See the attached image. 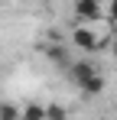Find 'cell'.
<instances>
[{"label":"cell","mask_w":117,"mask_h":120,"mask_svg":"<svg viewBox=\"0 0 117 120\" xmlns=\"http://www.w3.org/2000/svg\"><path fill=\"white\" fill-rule=\"evenodd\" d=\"M20 120H46V104H26L20 110Z\"/></svg>","instance_id":"6"},{"label":"cell","mask_w":117,"mask_h":120,"mask_svg":"<svg viewBox=\"0 0 117 120\" xmlns=\"http://www.w3.org/2000/svg\"><path fill=\"white\" fill-rule=\"evenodd\" d=\"M0 120H20V107L16 104H0Z\"/></svg>","instance_id":"8"},{"label":"cell","mask_w":117,"mask_h":120,"mask_svg":"<svg viewBox=\"0 0 117 120\" xmlns=\"http://www.w3.org/2000/svg\"><path fill=\"white\" fill-rule=\"evenodd\" d=\"M0 3H3V0H0Z\"/></svg>","instance_id":"11"},{"label":"cell","mask_w":117,"mask_h":120,"mask_svg":"<svg viewBox=\"0 0 117 120\" xmlns=\"http://www.w3.org/2000/svg\"><path fill=\"white\" fill-rule=\"evenodd\" d=\"M111 52H114V55H117V36H114V39H111Z\"/></svg>","instance_id":"10"},{"label":"cell","mask_w":117,"mask_h":120,"mask_svg":"<svg viewBox=\"0 0 117 120\" xmlns=\"http://www.w3.org/2000/svg\"><path fill=\"white\" fill-rule=\"evenodd\" d=\"M78 88H81V94H85V98H98V94L104 91V78H101V75L94 71L91 78H85L81 84H78Z\"/></svg>","instance_id":"3"},{"label":"cell","mask_w":117,"mask_h":120,"mask_svg":"<svg viewBox=\"0 0 117 120\" xmlns=\"http://www.w3.org/2000/svg\"><path fill=\"white\" fill-rule=\"evenodd\" d=\"M46 59L52 62V65H65V68H68V52H65V45H58V42H49V45H46Z\"/></svg>","instance_id":"5"},{"label":"cell","mask_w":117,"mask_h":120,"mask_svg":"<svg viewBox=\"0 0 117 120\" xmlns=\"http://www.w3.org/2000/svg\"><path fill=\"white\" fill-rule=\"evenodd\" d=\"M107 23H111V26H117V0H111V3H107Z\"/></svg>","instance_id":"9"},{"label":"cell","mask_w":117,"mask_h":120,"mask_svg":"<svg viewBox=\"0 0 117 120\" xmlns=\"http://www.w3.org/2000/svg\"><path fill=\"white\" fill-rule=\"evenodd\" d=\"M68 71H72V81H75V84H81L85 78H91L98 68L91 65V62H75V65H68Z\"/></svg>","instance_id":"4"},{"label":"cell","mask_w":117,"mask_h":120,"mask_svg":"<svg viewBox=\"0 0 117 120\" xmlns=\"http://www.w3.org/2000/svg\"><path fill=\"white\" fill-rule=\"evenodd\" d=\"M72 10H75V20H78V23H88V26L98 23L101 16H104V10H101V3H98V0H75V7H72Z\"/></svg>","instance_id":"2"},{"label":"cell","mask_w":117,"mask_h":120,"mask_svg":"<svg viewBox=\"0 0 117 120\" xmlns=\"http://www.w3.org/2000/svg\"><path fill=\"white\" fill-rule=\"evenodd\" d=\"M46 120H68V110L62 104H46Z\"/></svg>","instance_id":"7"},{"label":"cell","mask_w":117,"mask_h":120,"mask_svg":"<svg viewBox=\"0 0 117 120\" xmlns=\"http://www.w3.org/2000/svg\"><path fill=\"white\" fill-rule=\"evenodd\" d=\"M72 45H78L81 52H98V49H104V39L98 36L88 23H78L75 29H72Z\"/></svg>","instance_id":"1"}]
</instances>
